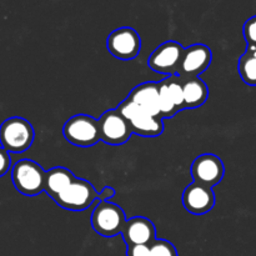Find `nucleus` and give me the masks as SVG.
I'll use <instances>...</instances> for the list:
<instances>
[{
  "mask_svg": "<svg viewBox=\"0 0 256 256\" xmlns=\"http://www.w3.org/2000/svg\"><path fill=\"white\" fill-rule=\"evenodd\" d=\"M150 256H178V252L168 240L156 239L150 245Z\"/></svg>",
  "mask_w": 256,
  "mask_h": 256,
  "instance_id": "nucleus-20",
  "label": "nucleus"
},
{
  "mask_svg": "<svg viewBox=\"0 0 256 256\" xmlns=\"http://www.w3.org/2000/svg\"><path fill=\"white\" fill-rule=\"evenodd\" d=\"M106 49L116 59L132 60L139 55L142 39L135 29L122 26L110 32L106 39Z\"/></svg>",
  "mask_w": 256,
  "mask_h": 256,
  "instance_id": "nucleus-7",
  "label": "nucleus"
},
{
  "mask_svg": "<svg viewBox=\"0 0 256 256\" xmlns=\"http://www.w3.org/2000/svg\"><path fill=\"white\" fill-rule=\"evenodd\" d=\"M126 99L149 114L162 118L159 109V82H148L138 85L132 90Z\"/></svg>",
  "mask_w": 256,
  "mask_h": 256,
  "instance_id": "nucleus-14",
  "label": "nucleus"
},
{
  "mask_svg": "<svg viewBox=\"0 0 256 256\" xmlns=\"http://www.w3.org/2000/svg\"><path fill=\"white\" fill-rule=\"evenodd\" d=\"M75 179H76V176L66 168H52L45 174L44 192L54 200L62 192H65L75 182Z\"/></svg>",
  "mask_w": 256,
  "mask_h": 256,
  "instance_id": "nucleus-15",
  "label": "nucleus"
},
{
  "mask_svg": "<svg viewBox=\"0 0 256 256\" xmlns=\"http://www.w3.org/2000/svg\"><path fill=\"white\" fill-rule=\"evenodd\" d=\"M212 60V52L208 45L192 44L185 48L182 62L178 69L176 75L182 80L199 78L208 68L210 66Z\"/></svg>",
  "mask_w": 256,
  "mask_h": 256,
  "instance_id": "nucleus-10",
  "label": "nucleus"
},
{
  "mask_svg": "<svg viewBox=\"0 0 256 256\" xmlns=\"http://www.w3.org/2000/svg\"><path fill=\"white\" fill-rule=\"evenodd\" d=\"M62 135L66 142L75 146H92L100 140L99 119L86 114L74 115L65 122Z\"/></svg>",
  "mask_w": 256,
  "mask_h": 256,
  "instance_id": "nucleus-2",
  "label": "nucleus"
},
{
  "mask_svg": "<svg viewBox=\"0 0 256 256\" xmlns=\"http://www.w3.org/2000/svg\"><path fill=\"white\" fill-rule=\"evenodd\" d=\"M165 89L169 94L170 99L175 104L179 112L184 109V88H182V79H180L178 75H170L162 80Z\"/></svg>",
  "mask_w": 256,
  "mask_h": 256,
  "instance_id": "nucleus-18",
  "label": "nucleus"
},
{
  "mask_svg": "<svg viewBox=\"0 0 256 256\" xmlns=\"http://www.w3.org/2000/svg\"><path fill=\"white\" fill-rule=\"evenodd\" d=\"M34 138V128L24 118L12 116L0 125V144L9 152H26Z\"/></svg>",
  "mask_w": 256,
  "mask_h": 256,
  "instance_id": "nucleus-1",
  "label": "nucleus"
},
{
  "mask_svg": "<svg viewBox=\"0 0 256 256\" xmlns=\"http://www.w3.org/2000/svg\"><path fill=\"white\" fill-rule=\"evenodd\" d=\"M45 172L42 165L30 159L19 160L12 170L15 189L26 196H35L44 192Z\"/></svg>",
  "mask_w": 256,
  "mask_h": 256,
  "instance_id": "nucleus-3",
  "label": "nucleus"
},
{
  "mask_svg": "<svg viewBox=\"0 0 256 256\" xmlns=\"http://www.w3.org/2000/svg\"><path fill=\"white\" fill-rule=\"evenodd\" d=\"M126 256H150L149 245H126Z\"/></svg>",
  "mask_w": 256,
  "mask_h": 256,
  "instance_id": "nucleus-23",
  "label": "nucleus"
},
{
  "mask_svg": "<svg viewBox=\"0 0 256 256\" xmlns=\"http://www.w3.org/2000/svg\"><path fill=\"white\" fill-rule=\"evenodd\" d=\"M242 32H244V38L248 45H256V16L246 20Z\"/></svg>",
  "mask_w": 256,
  "mask_h": 256,
  "instance_id": "nucleus-21",
  "label": "nucleus"
},
{
  "mask_svg": "<svg viewBox=\"0 0 256 256\" xmlns=\"http://www.w3.org/2000/svg\"><path fill=\"white\" fill-rule=\"evenodd\" d=\"M126 245H152L156 240V229L152 220L144 216L128 219L122 232Z\"/></svg>",
  "mask_w": 256,
  "mask_h": 256,
  "instance_id": "nucleus-13",
  "label": "nucleus"
},
{
  "mask_svg": "<svg viewBox=\"0 0 256 256\" xmlns=\"http://www.w3.org/2000/svg\"><path fill=\"white\" fill-rule=\"evenodd\" d=\"M115 196V190L112 186H105L102 192H99V200L100 202H109L110 199Z\"/></svg>",
  "mask_w": 256,
  "mask_h": 256,
  "instance_id": "nucleus-24",
  "label": "nucleus"
},
{
  "mask_svg": "<svg viewBox=\"0 0 256 256\" xmlns=\"http://www.w3.org/2000/svg\"><path fill=\"white\" fill-rule=\"evenodd\" d=\"M182 205L190 214L204 215L215 206V194L212 188L192 182L182 192Z\"/></svg>",
  "mask_w": 256,
  "mask_h": 256,
  "instance_id": "nucleus-12",
  "label": "nucleus"
},
{
  "mask_svg": "<svg viewBox=\"0 0 256 256\" xmlns=\"http://www.w3.org/2000/svg\"><path fill=\"white\" fill-rule=\"evenodd\" d=\"M96 200H99V194L95 190L94 185L88 180L76 178L65 192L55 198L54 202L65 210L84 212L89 209Z\"/></svg>",
  "mask_w": 256,
  "mask_h": 256,
  "instance_id": "nucleus-6",
  "label": "nucleus"
},
{
  "mask_svg": "<svg viewBox=\"0 0 256 256\" xmlns=\"http://www.w3.org/2000/svg\"><path fill=\"white\" fill-rule=\"evenodd\" d=\"M128 219L119 205L110 202H100L92 214V226L99 235L105 238L122 234Z\"/></svg>",
  "mask_w": 256,
  "mask_h": 256,
  "instance_id": "nucleus-4",
  "label": "nucleus"
},
{
  "mask_svg": "<svg viewBox=\"0 0 256 256\" xmlns=\"http://www.w3.org/2000/svg\"><path fill=\"white\" fill-rule=\"evenodd\" d=\"M100 140L109 145H122L134 134L132 125L116 109L105 112L99 118Z\"/></svg>",
  "mask_w": 256,
  "mask_h": 256,
  "instance_id": "nucleus-8",
  "label": "nucleus"
},
{
  "mask_svg": "<svg viewBox=\"0 0 256 256\" xmlns=\"http://www.w3.org/2000/svg\"><path fill=\"white\" fill-rule=\"evenodd\" d=\"M159 109H160V115H162V119L172 118L175 114L179 112V110H178V108L175 106L172 100L170 99L169 94H168L166 89H165L164 84H162V82H159Z\"/></svg>",
  "mask_w": 256,
  "mask_h": 256,
  "instance_id": "nucleus-19",
  "label": "nucleus"
},
{
  "mask_svg": "<svg viewBox=\"0 0 256 256\" xmlns=\"http://www.w3.org/2000/svg\"><path fill=\"white\" fill-rule=\"evenodd\" d=\"M116 110L122 112L125 119L130 122L134 134L140 135V136L154 138L159 136L164 132L162 118L149 114L130 100L125 99L116 108Z\"/></svg>",
  "mask_w": 256,
  "mask_h": 256,
  "instance_id": "nucleus-5",
  "label": "nucleus"
},
{
  "mask_svg": "<svg viewBox=\"0 0 256 256\" xmlns=\"http://www.w3.org/2000/svg\"><path fill=\"white\" fill-rule=\"evenodd\" d=\"M12 165V158H10L9 152L0 146V176H4L10 169Z\"/></svg>",
  "mask_w": 256,
  "mask_h": 256,
  "instance_id": "nucleus-22",
  "label": "nucleus"
},
{
  "mask_svg": "<svg viewBox=\"0 0 256 256\" xmlns=\"http://www.w3.org/2000/svg\"><path fill=\"white\" fill-rule=\"evenodd\" d=\"M238 70L245 84L256 85V45H248L246 52L240 56Z\"/></svg>",
  "mask_w": 256,
  "mask_h": 256,
  "instance_id": "nucleus-17",
  "label": "nucleus"
},
{
  "mask_svg": "<svg viewBox=\"0 0 256 256\" xmlns=\"http://www.w3.org/2000/svg\"><path fill=\"white\" fill-rule=\"evenodd\" d=\"M190 172L194 182L212 188L219 184L224 178L225 166L218 155L202 154L194 160Z\"/></svg>",
  "mask_w": 256,
  "mask_h": 256,
  "instance_id": "nucleus-11",
  "label": "nucleus"
},
{
  "mask_svg": "<svg viewBox=\"0 0 256 256\" xmlns=\"http://www.w3.org/2000/svg\"><path fill=\"white\" fill-rule=\"evenodd\" d=\"M185 48L180 42L169 40L156 48L148 60L150 69L159 74L176 75Z\"/></svg>",
  "mask_w": 256,
  "mask_h": 256,
  "instance_id": "nucleus-9",
  "label": "nucleus"
},
{
  "mask_svg": "<svg viewBox=\"0 0 256 256\" xmlns=\"http://www.w3.org/2000/svg\"><path fill=\"white\" fill-rule=\"evenodd\" d=\"M184 88V109H196L204 105L209 98V89L200 78L182 80Z\"/></svg>",
  "mask_w": 256,
  "mask_h": 256,
  "instance_id": "nucleus-16",
  "label": "nucleus"
}]
</instances>
